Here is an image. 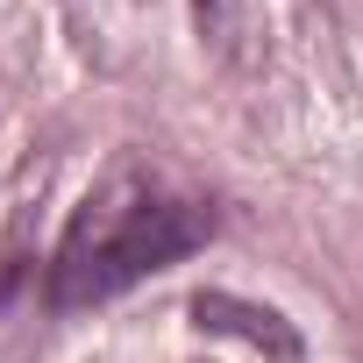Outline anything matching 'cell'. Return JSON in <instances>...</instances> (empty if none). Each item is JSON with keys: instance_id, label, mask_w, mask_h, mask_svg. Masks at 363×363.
Segmentation results:
<instances>
[{"instance_id": "1", "label": "cell", "mask_w": 363, "mask_h": 363, "mask_svg": "<svg viewBox=\"0 0 363 363\" xmlns=\"http://www.w3.org/2000/svg\"><path fill=\"white\" fill-rule=\"evenodd\" d=\"M207 242H214V207L193 200V193H178L150 164L121 157L79 200V214L65 221V242L50 257V306L72 313V306L121 299L128 285L186 264Z\"/></svg>"}, {"instance_id": "2", "label": "cell", "mask_w": 363, "mask_h": 363, "mask_svg": "<svg viewBox=\"0 0 363 363\" xmlns=\"http://www.w3.org/2000/svg\"><path fill=\"white\" fill-rule=\"evenodd\" d=\"M186 313H193V328H207V335H235V342L264 349L271 363H299V356H306L299 328H292L278 306H257V299H235V292H193Z\"/></svg>"}]
</instances>
